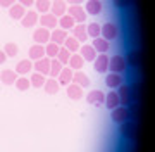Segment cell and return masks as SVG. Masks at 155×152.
Masks as SVG:
<instances>
[{"label":"cell","instance_id":"cell-21","mask_svg":"<svg viewBox=\"0 0 155 152\" xmlns=\"http://www.w3.org/2000/svg\"><path fill=\"white\" fill-rule=\"evenodd\" d=\"M41 88L45 90V93H48V95H55L57 92H59V88H61V85H59V81H57L55 78H47Z\"/></svg>","mask_w":155,"mask_h":152},{"label":"cell","instance_id":"cell-14","mask_svg":"<svg viewBox=\"0 0 155 152\" xmlns=\"http://www.w3.org/2000/svg\"><path fill=\"white\" fill-rule=\"evenodd\" d=\"M119 90H117V97H119V102H121V106L127 107V104L131 102V86H127V85L122 83L121 86H117Z\"/></svg>","mask_w":155,"mask_h":152},{"label":"cell","instance_id":"cell-19","mask_svg":"<svg viewBox=\"0 0 155 152\" xmlns=\"http://www.w3.org/2000/svg\"><path fill=\"white\" fill-rule=\"evenodd\" d=\"M72 73H74V71H72L71 68L64 66V68H62V71L59 73V76H57L55 79L59 81V85H62V86H67V85L72 81Z\"/></svg>","mask_w":155,"mask_h":152},{"label":"cell","instance_id":"cell-13","mask_svg":"<svg viewBox=\"0 0 155 152\" xmlns=\"http://www.w3.org/2000/svg\"><path fill=\"white\" fill-rule=\"evenodd\" d=\"M40 14L36 11H26V14L21 17V24L24 28H33L35 24H38Z\"/></svg>","mask_w":155,"mask_h":152},{"label":"cell","instance_id":"cell-2","mask_svg":"<svg viewBox=\"0 0 155 152\" xmlns=\"http://www.w3.org/2000/svg\"><path fill=\"white\" fill-rule=\"evenodd\" d=\"M110 113H112V116H110L112 121H114V123H117V124L124 123V121H127V119L131 118L129 109H127V107H124V106H117L116 109H112Z\"/></svg>","mask_w":155,"mask_h":152},{"label":"cell","instance_id":"cell-4","mask_svg":"<svg viewBox=\"0 0 155 152\" xmlns=\"http://www.w3.org/2000/svg\"><path fill=\"white\" fill-rule=\"evenodd\" d=\"M38 23L41 28H47V29H55L57 28V23H59V19H57L52 12H45V14H40L38 17Z\"/></svg>","mask_w":155,"mask_h":152},{"label":"cell","instance_id":"cell-20","mask_svg":"<svg viewBox=\"0 0 155 152\" xmlns=\"http://www.w3.org/2000/svg\"><path fill=\"white\" fill-rule=\"evenodd\" d=\"M66 92H67V97H69L71 100H79V99L83 97V88L76 83H69L66 86Z\"/></svg>","mask_w":155,"mask_h":152},{"label":"cell","instance_id":"cell-39","mask_svg":"<svg viewBox=\"0 0 155 152\" xmlns=\"http://www.w3.org/2000/svg\"><path fill=\"white\" fill-rule=\"evenodd\" d=\"M86 35H88V38H97V36H100V24L90 23L86 26Z\"/></svg>","mask_w":155,"mask_h":152},{"label":"cell","instance_id":"cell-32","mask_svg":"<svg viewBox=\"0 0 155 152\" xmlns=\"http://www.w3.org/2000/svg\"><path fill=\"white\" fill-rule=\"evenodd\" d=\"M45 79H47V76H43V74L29 73V85H31L33 88H41L43 83H45Z\"/></svg>","mask_w":155,"mask_h":152},{"label":"cell","instance_id":"cell-44","mask_svg":"<svg viewBox=\"0 0 155 152\" xmlns=\"http://www.w3.org/2000/svg\"><path fill=\"white\" fill-rule=\"evenodd\" d=\"M66 4H69V5H81L83 0H66Z\"/></svg>","mask_w":155,"mask_h":152},{"label":"cell","instance_id":"cell-15","mask_svg":"<svg viewBox=\"0 0 155 152\" xmlns=\"http://www.w3.org/2000/svg\"><path fill=\"white\" fill-rule=\"evenodd\" d=\"M104 100H105V93L102 90H91L86 95V102L91 106H104Z\"/></svg>","mask_w":155,"mask_h":152},{"label":"cell","instance_id":"cell-16","mask_svg":"<svg viewBox=\"0 0 155 152\" xmlns=\"http://www.w3.org/2000/svg\"><path fill=\"white\" fill-rule=\"evenodd\" d=\"M84 12L86 14H91V16H98L104 5H102V2L100 0H86V4H84Z\"/></svg>","mask_w":155,"mask_h":152},{"label":"cell","instance_id":"cell-25","mask_svg":"<svg viewBox=\"0 0 155 152\" xmlns=\"http://www.w3.org/2000/svg\"><path fill=\"white\" fill-rule=\"evenodd\" d=\"M28 56L31 61H38L41 57H45V45H40V43H35V45L29 47Z\"/></svg>","mask_w":155,"mask_h":152},{"label":"cell","instance_id":"cell-41","mask_svg":"<svg viewBox=\"0 0 155 152\" xmlns=\"http://www.w3.org/2000/svg\"><path fill=\"white\" fill-rule=\"evenodd\" d=\"M129 2H131V0H114V4H116L117 7H121V9L127 7V5H129Z\"/></svg>","mask_w":155,"mask_h":152},{"label":"cell","instance_id":"cell-38","mask_svg":"<svg viewBox=\"0 0 155 152\" xmlns=\"http://www.w3.org/2000/svg\"><path fill=\"white\" fill-rule=\"evenodd\" d=\"M16 88L17 90H21V92H26V90H29V78H26V76H17V79H16Z\"/></svg>","mask_w":155,"mask_h":152},{"label":"cell","instance_id":"cell-22","mask_svg":"<svg viewBox=\"0 0 155 152\" xmlns=\"http://www.w3.org/2000/svg\"><path fill=\"white\" fill-rule=\"evenodd\" d=\"M67 38V31L62 28H55L50 31V42H54L57 45H62L64 43V40Z\"/></svg>","mask_w":155,"mask_h":152},{"label":"cell","instance_id":"cell-40","mask_svg":"<svg viewBox=\"0 0 155 152\" xmlns=\"http://www.w3.org/2000/svg\"><path fill=\"white\" fill-rule=\"evenodd\" d=\"M69 57H71V52L67 50V49H64V47L61 45V49H59V54H57V61L61 62L62 66H66L67 64V61H69Z\"/></svg>","mask_w":155,"mask_h":152},{"label":"cell","instance_id":"cell-23","mask_svg":"<svg viewBox=\"0 0 155 152\" xmlns=\"http://www.w3.org/2000/svg\"><path fill=\"white\" fill-rule=\"evenodd\" d=\"M33 71V62H29V59H24V61H19L16 64V74H21V76H26Z\"/></svg>","mask_w":155,"mask_h":152},{"label":"cell","instance_id":"cell-30","mask_svg":"<svg viewBox=\"0 0 155 152\" xmlns=\"http://www.w3.org/2000/svg\"><path fill=\"white\" fill-rule=\"evenodd\" d=\"M74 24H76V21L72 19L69 14H64V16L59 17V23H57V26L62 29H66V31H71L72 28H74Z\"/></svg>","mask_w":155,"mask_h":152},{"label":"cell","instance_id":"cell-1","mask_svg":"<svg viewBox=\"0 0 155 152\" xmlns=\"http://www.w3.org/2000/svg\"><path fill=\"white\" fill-rule=\"evenodd\" d=\"M100 36L102 38H105L107 42H112V40H116L119 36V28H117L116 23H105L104 26H100Z\"/></svg>","mask_w":155,"mask_h":152},{"label":"cell","instance_id":"cell-3","mask_svg":"<svg viewBox=\"0 0 155 152\" xmlns=\"http://www.w3.org/2000/svg\"><path fill=\"white\" fill-rule=\"evenodd\" d=\"M126 66H127L126 59L122 56H119V54L109 57V69H110V73H122L126 69Z\"/></svg>","mask_w":155,"mask_h":152},{"label":"cell","instance_id":"cell-43","mask_svg":"<svg viewBox=\"0 0 155 152\" xmlns=\"http://www.w3.org/2000/svg\"><path fill=\"white\" fill-rule=\"evenodd\" d=\"M14 4H16V0H0V5L7 7V9H9L11 5H14Z\"/></svg>","mask_w":155,"mask_h":152},{"label":"cell","instance_id":"cell-8","mask_svg":"<svg viewBox=\"0 0 155 152\" xmlns=\"http://www.w3.org/2000/svg\"><path fill=\"white\" fill-rule=\"evenodd\" d=\"M71 33H72L71 36H74L79 43H86L88 35H86V26H84V23H76L74 28L71 29Z\"/></svg>","mask_w":155,"mask_h":152},{"label":"cell","instance_id":"cell-17","mask_svg":"<svg viewBox=\"0 0 155 152\" xmlns=\"http://www.w3.org/2000/svg\"><path fill=\"white\" fill-rule=\"evenodd\" d=\"M71 83L79 85V86L84 90L86 86H90V78H88V74L84 73V71H74V73H72V81Z\"/></svg>","mask_w":155,"mask_h":152},{"label":"cell","instance_id":"cell-27","mask_svg":"<svg viewBox=\"0 0 155 152\" xmlns=\"http://www.w3.org/2000/svg\"><path fill=\"white\" fill-rule=\"evenodd\" d=\"M105 85L109 88H117L122 85V76L121 73H109L105 76Z\"/></svg>","mask_w":155,"mask_h":152},{"label":"cell","instance_id":"cell-24","mask_svg":"<svg viewBox=\"0 0 155 152\" xmlns=\"http://www.w3.org/2000/svg\"><path fill=\"white\" fill-rule=\"evenodd\" d=\"M109 43H110V42H107L105 38L97 36V38H93L91 47L95 49V52H97V54H107V50H109Z\"/></svg>","mask_w":155,"mask_h":152},{"label":"cell","instance_id":"cell-6","mask_svg":"<svg viewBox=\"0 0 155 152\" xmlns=\"http://www.w3.org/2000/svg\"><path fill=\"white\" fill-rule=\"evenodd\" d=\"M93 69L97 73H107L109 71V56L107 54H97L93 61Z\"/></svg>","mask_w":155,"mask_h":152},{"label":"cell","instance_id":"cell-29","mask_svg":"<svg viewBox=\"0 0 155 152\" xmlns=\"http://www.w3.org/2000/svg\"><path fill=\"white\" fill-rule=\"evenodd\" d=\"M62 47L64 49H67V50L71 52V54H76L78 50H79V47H81V43L78 42L74 36H71V35H67V38L64 40V43H62Z\"/></svg>","mask_w":155,"mask_h":152},{"label":"cell","instance_id":"cell-5","mask_svg":"<svg viewBox=\"0 0 155 152\" xmlns=\"http://www.w3.org/2000/svg\"><path fill=\"white\" fill-rule=\"evenodd\" d=\"M119 131H121V135L124 137V138H127V140H134L136 138V124L133 123V121H124V123H121V128H119Z\"/></svg>","mask_w":155,"mask_h":152},{"label":"cell","instance_id":"cell-12","mask_svg":"<svg viewBox=\"0 0 155 152\" xmlns=\"http://www.w3.org/2000/svg\"><path fill=\"white\" fill-rule=\"evenodd\" d=\"M78 54L83 57V61H88V62H93L95 57H97V52H95V49L91 47V43H83V45L79 47Z\"/></svg>","mask_w":155,"mask_h":152},{"label":"cell","instance_id":"cell-35","mask_svg":"<svg viewBox=\"0 0 155 152\" xmlns=\"http://www.w3.org/2000/svg\"><path fill=\"white\" fill-rule=\"evenodd\" d=\"M50 4H52V0H35L33 7L36 9L38 14H45V12H50Z\"/></svg>","mask_w":155,"mask_h":152},{"label":"cell","instance_id":"cell-36","mask_svg":"<svg viewBox=\"0 0 155 152\" xmlns=\"http://www.w3.org/2000/svg\"><path fill=\"white\" fill-rule=\"evenodd\" d=\"M62 68H64V66H62L57 59H50V73H48V76L50 78H57L59 73L62 71Z\"/></svg>","mask_w":155,"mask_h":152},{"label":"cell","instance_id":"cell-10","mask_svg":"<svg viewBox=\"0 0 155 152\" xmlns=\"http://www.w3.org/2000/svg\"><path fill=\"white\" fill-rule=\"evenodd\" d=\"M50 12H52L57 19H59L61 16H64V14H67V4H66V0H54V2L50 4Z\"/></svg>","mask_w":155,"mask_h":152},{"label":"cell","instance_id":"cell-7","mask_svg":"<svg viewBox=\"0 0 155 152\" xmlns=\"http://www.w3.org/2000/svg\"><path fill=\"white\" fill-rule=\"evenodd\" d=\"M67 14H69L76 23H84V21H86V16H88L81 5H69L67 7Z\"/></svg>","mask_w":155,"mask_h":152},{"label":"cell","instance_id":"cell-42","mask_svg":"<svg viewBox=\"0 0 155 152\" xmlns=\"http://www.w3.org/2000/svg\"><path fill=\"white\" fill-rule=\"evenodd\" d=\"M17 4H21L22 7H33V4H35V0H17Z\"/></svg>","mask_w":155,"mask_h":152},{"label":"cell","instance_id":"cell-34","mask_svg":"<svg viewBox=\"0 0 155 152\" xmlns=\"http://www.w3.org/2000/svg\"><path fill=\"white\" fill-rule=\"evenodd\" d=\"M124 59H126V64H131L134 68H138L140 62H141V54H140V50H131L127 54V57H124Z\"/></svg>","mask_w":155,"mask_h":152},{"label":"cell","instance_id":"cell-45","mask_svg":"<svg viewBox=\"0 0 155 152\" xmlns=\"http://www.w3.org/2000/svg\"><path fill=\"white\" fill-rule=\"evenodd\" d=\"M5 61H7V56H5V52H4V50H0V64H4Z\"/></svg>","mask_w":155,"mask_h":152},{"label":"cell","instance_id":"cell-18","mask_svg":"<svg viewBox=\"0 0 155 152\" xmlns=\"http://www.w3.org/2000/svg\"><path fill=\"white\" fill-rule=\"evenodd\" d=\"M66 66L67 68H71L72 71H81L83 66H84V61H83V57L76 52V54H71V57H69V61H67Z\"/></svg>","mask_w":155,"mask_h":152},{"label":"cell","instance_id":"cell-31","mask_svg":"<svg viewBox=\"0 0 155 152\" xmlns=\"http://www.w3.org/2000/svg\"><path fill=\"white\" fill-rule=\"evenodd\" d=\"M26 14V7H22L21 4H14V5L9 7V16L16 21H21V17Z\"/></svg>","mask_w":155,"mask_h":152},{"label":"cell","instance_id":"cell-26","mask_svg":"<svg viewBox=\"0 0 155 152\" xmlns=\"http://www.w3.org/2000/svg\"><path fill=\"white\" fill-rule=\"evenodd\" d=\"M104 106L107 107V109H116L117 106H121V102H119V97H117V92L110 90L109 93L105 95V100H104Z\"/></svg>","mask_w":155,"mask_h":152},{"label":"cell","instance_id":"cell-37","mask_svg":"<svg viewBox=\"0 0 155 152\" xmlns=\"http://www.w3.org/2000/svg\"><path fill=\"white\" fill-rule=\"evenodd\" d=\"M2 50L5 52L7 57H16L17 54H19V47H17V43H14V42H7Z\"/></svg>","mask_w":155,"mask_h":152},{"label":"cell","instance_id":"cell-11","mask_svg":"<svg viewBox=\"0 0 155 152\" xmlns=\"http://www.w3.org/2000/svg\"><path fill=\"white\" fill-rule=\"evenodd\" d=\"M33 40L35 43H40V45H45V43H48L50 42V29L47 28H36L33 33Z\"/></svg>","mask_w":155,"mask_h":152},{"label":"cell","instance_id":"cell-33","mask_svg":"<svg viewBox=\"0 0 155 152\" xmlns=\"http://www.w3.org/2000/svg\"><path fill=\"white\" fill-rule=\"evenodd\" d=\"M59 49H61V45H57V43H54V42L45 43V57H48V59H55L57 54H59Z\"/></svg>","mask_w":155,"mask_h":152},{"label":"cell","instance_id":"cell-9","mask_svg":"<svg viewBox=\"0 0 155 152\" xmlns=\"http://www.w3.org/2000/svg\"><path fill=\"white\" fill-rule=\"evenodd\" d=\"M33 69H35V73L48 76V73H50V59L48 57H41V59H38V61H35L33 62Z\"/></svg>","mask_w":155,"mask_h":152},{"label":"cell","instance_id":"cell-28","mask_svg":"<svg viewBox=\"0 0 155 152\" xmlns=\"http://www.w3.org/2000/svg\"><path fill=\"white\" fill-rule=\"evenodd\" d=\"M16 79H17V76H16V71L14 69H4L2 73H0V81L4 85H14L16 83Z\"/></svg>","mask_w":155,"mask_h":152}]
</instances>
